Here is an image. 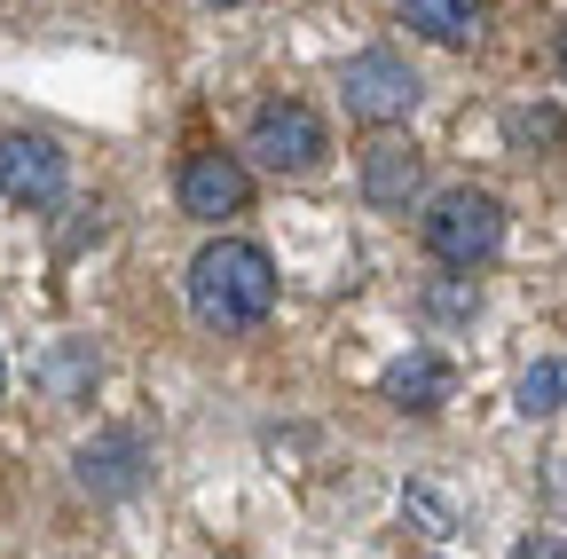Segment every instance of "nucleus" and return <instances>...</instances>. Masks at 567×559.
Listing matches in <instances>:
<instances>
[{
    "label": "nucleus",
    "mask_w": 567,
    "mask_h": 559,
    "mask_svg": "<svg viewBox=\"0 0 567 559\" xmlns=\"http://www.w3.org/2000/svg\"><path fill=\"white\" fill-rule=\"evenodd\" d=\"M245 151H252L268 174H316V166L331 158V126H323L308 103L276 95V103H260V111H252V126H245Z\"/></svg>",
    "instance_id": "3"
},
{
    "label": "nucleus",
    "mask_w": 567,
    "mask_h": 559,
    "mask_svg": "<svg viewBox=\"0 0 567 559\" xmlns=\"http://www.w3.org/2000/svg\"><path fill=\"white\" fill-rule=\"evenodd\" d=\"M417 189H425V166H417L410 143H371L363 151V205L371 214H410Z\"/></svg>",
    "instance_id": "8"
},
{
    "label": "nucleus",
    "mask_w": 567,
    "mask_h": 559,
    "mask_svg": "<svg viewBox=\"0 0 567 559\" xmlns=\"http://www.w3.org/2000/svg\"><path fill=\"white\" fill-rule=\"evenodd\" d=\"M276 308V260L245 237H213L189 260V315L205 331H252Z\"/></svg>",
    "instance_id": "1"
},
{
    "label": "nucleus",
    "mask_w": 567,
    "mask_h": 559,
    "mask_svg": "<svg viewBox=\"0 0 567 559\" xmlns=\"http://www.w3.org/2000/svg\"><path fill=\"white\" fill-rule=\"evenodd\" d=\"M496 245H505V205L488 189H442L425 205V252L442 268H481L496 260Z\"/></svg>",
    "instance_id": "2"
},
{
    "label": "nucleus",
    "mask_w": 567,
    "mask_h": 559,
    "mask_svg": "<svg viewBox=\"0 0 567 559\" xmlns=\"http://www.w3.org/2000/svg\"><path fill=\"white\" fill-rule=\"evenodd\" d=\"M339 103L363 126H402L417 111V72L394 48H363V55H347V72H339Z\"/></svg>",
    "instance_id": "4"
},
{
    "label": "nucleus",
    "mask_w": 567,
    "mask_h": 559,
    "mask_svg": "<svg viewBox=\"0 0 567 559\" xmlns=\"http://www.w3.org/2000/svg\"><path fill=\"white\" fill-rule=\"evenodd\" d=\"M0 197L24 205V214H40V205L63 197V151L48 143V134H0Z\"/></svg>",
    "instance_id": "6"
},
{
    "label": "nucleus",
    "mask_w": 567,
    "mask_h": 559,
    "mask_svg": "<svg viewBox=\"0 0 567 559\" xmlns=\"http://www.w3.org/2000/svg\"><path fill=\"white\" fill-rule=\"evenodd\" d=\"M379 394H386L394 410H410V417H434V410L457 394V371L434 355V346H410V355H394V363H386Z\"/></svg>",
    "instance_id": "7"
},
{
    "label": "nucleus",
    "mask_w": 567,
    "mask_h": 559,
    "mask_svg": "<svg viewBox=\"0 0 567 559\" xmlns=\"http://www.w3.org/2000/svg\"><path fill=\"white\" fill-rule=\"evenodd\" d=\"M394 9H402V24H410L417 40H434V48H473L488 0H394Z\"/></svg>",
    "instance_id": "10"
},
{
    "label": "nucleus",
    "mask_w": 567,
    "mask_h": 559,
    "mask_svg": "<svg viewBox=\"0 0 567 559\" xmlns=\"http://www.w3.org/2000/svg\"><path fill=\"white\" fill-rule=\"evenodd\" d=\"M213 9H237V0H213Z\"/></svg>",
    "instance_id": "19"
},
{
    "label": "nucleus",
    "mask_w": 567,
    "mask_h": 559,
    "mask_svg": "<svg viewBox=\"0 0 567 559\" xmlns=\"http://www.w3.org/2000/svg\"><path fill=\"white\" fill-rule=\"evenodd\" d=\"M505 143H513L520 158H536V151H559V143H567V118H559L551 103H520V111L505 118Z\"/></svg>",
    "instance_id": "11"
},
{
    "label": "nucleus",
    "mask_w": 567,
    "mask_h": 559,
    "mask_svg": "<svg viewBox=\"0 0 567 559\" xmlns=\"http://www.w3.org/2000/svg\"><path fill=\"white\" fill-rule=\"evenodd\" d=\"M520 417H559L567 410V355H544V363H528V379H520Z\"/></svg>",
    "instance_id": "12"
},
{
    "label": "nucleus",
    "mask_w": 567,
    "mask_h": 559,
    "mask_svg": "<svg viewBox=\"0 0 567 559\" xmlns=\"http://www.w3.org/2000/svg\"><path fill=\"white\" fill-rule=\"evenodd\" d=\"M559 72H567V24H559Z\"/></svg>",
    "instance_id": "17"
},
{
    "label": "nucleus",
    "mask_w": 567,
    "mask_h": 559,
    "mask_svg": "<svg viewBox=\"0 0 567 559\" xmlns=\"http://www.w3.org/2000/svg\"><path fill=\"white\" fill-rule=\"evenodd\" d=\"M0 394H9V363H0Z\"/></svg>",
    "instance_id": "18"
},
{
    "label": "nucleus",
    "mask_w": 567,
    "mask_h": 559,
    "mask_svg": "<svg viewBox=\"0 0 567 559\" xmlns=\"http://www.w3.org/2000/svg\"><path fill=\"white\" fill-rule=\"evenodd\" d=\"M425 315H434V323H473L481 315V284H473V276H442V284H425Z\"/></svg>",
    "instance_id": "14"
},
{
    "label": "nucleus",
    "mask_w": 567,
    "mask_h": 559,
    "mask_svg": "<svg viewBox=\"0 0 567 559\" xmlns=\"http://www.w3.org/2000/svg\"><path fill=\"white\" fill-rule=\"evenodd\" d=\"M174 197H182L189 221H229V214H245V205H252V174H245L237 151H189Z\"/></svg>",
    "instance_id": "5"
},
{
    "label": "nucleus",
    "mask_w": 567,
    "mask_h": 559,
    "mask_svg": "<svg viewBox=\"0 0 567 559\" xmlns=\"http://www.w3.org/2000/svg\"><path fill=\"white\" fill-rule=\"evenodd\" d=\"M142 473H151L142 434H95V442L80 449V488H95V497H134Z\"/></svg>",
    "instance_id": "9"
},
{
    "label": "nucleus",
    "mask_w": 567,
    "mask_h": 559,
    "mask_svg": "<svg viewBox=\"0 0 567 559\" xmlns=\"http://www.w3.org/2000/svg\"><path fill=\"white\" fill-rule=\"evenodd\" d=\"M402 513H410L425 536H457V505L442 497V488H402Z\"/></svg>",
    "instance_id": "15"
},
{
    "label": "nucleus",
    "mask_w": 567,
    "mask_h": 559,
    "mask_svg": "<svg viewBox=\"0 0 567 559\" xmlns=\"http://www.w3.org/2000/svg\"><path fill=\"white\" fill-rule=\"evenodd\" d=\"M513 559H567V544L559 536H528V544H513Z\"/></svg>",
    "instance_id": "16"
},
{
    "label": "nucleus",
    "mask_w": 567,
    "mask_h": 559,
    "mask_svg": "<svg viewBox=\"0 0 567 559\" xmlns=\"http://www.w3.org/2000/svg\"><path fill=\"white\" fill-rule=\"evenodd\" d=\"M40 386H48L55 402H71L80 386H95V346H55V355L40 363Z\"/></svg>",
    "instance_id": "13"
}]
</instances>
